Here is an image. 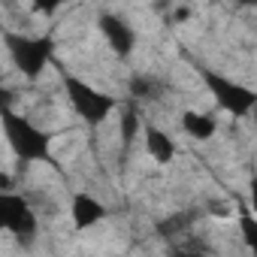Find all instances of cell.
<instances>
[{
	"instance_id": "cell-1",
	"label": "cell",
	"mask_w": 257,
	"mask_h": 257,
	"mask_svg": "<svg viewBox=\"0 0 257 257\" xmlns=\"http://www.w3.org/2000/svg\"><path fill=\"white\" fill-rule=\"evenodd\" d=\"M0 127L10 152L19 158V164H49L52 161V143L55 137L43 127H37L31 118H25L16 109L0 112Z\"/></svg>"
},
{
	"instance_id": "cell-2",
	"label": "cell",
	"mask_w": 257,
	"mask_h": 257,
	"mask_svg": "<svg viewBox=\"0 0 257 257\" xmlns=\"http://www.w3.org/2000/svg\"><path fill=\"white\" fill-rule=\"evenodd\" d=\"M4 46H7L10 61L16 64V70L25 79H40V73L52 64L55 49H58L55 37L49 34L28 37V34H13V31H4Z\"/></svg>"
},
{
	"instance_id": "cell-3",
	"label": "cell",
	"mask_w": 257,
	"mask_h": 257,
	"mask_svg": "<svg viewBox=\"0 0 257 257\" xmlns=\"http://www.w3.org/2000/svg\"><path fill=\"white\" fill-rule=\"evenodd\" d=\"M64 91H67V100H70L73 112H76L85 124H91V127L103 124V121L118 109V100H115V97H109L106 91L94 88L91 82H85V79H79V76H73V73H64Z\"/></svg>"
},
{
	"instance_id": "cell-4",
	"label": "cell",
	"mask_w": 257,
	"mask_h": 257,
	"mask_svg": "<svg viewBox=\"0 0 257 257\" xmlns=\"http://www.w3.org/2000/svg\"><path fill=\"white\" fill-rule=\"evenodd\" d=\"M200 76H203V85L209 88V94L215 97V103H218L224 112H230L233 118L251 115V109H254V103H257L254 88H248V85H242V82H233L230 76L215 73V70H203Z\"/></svg>"
},
{
	"instance_id": "cell-5",
	"label": "cell",
	"mask_w": 257,
	"mask_h": 257,
	"mask_svg": "<svg viewBox=\"0 0 257 257\" xmlns=\"http://www.w3.org/2000/svg\"><path fill=\"white\" fill-rule=\"evenodd\" d=\"M0 230L13 233L16 239H34L37 233V212L31 203L16 191H0Z\"/></svg>"
},
{
	"instance_id": "cell-6",
	"label": "cell",
	"mask_w": 257,
	"mask_h": 257,
	"mask_svg": "<svg viewBox=\"0 0 257 257\" xmlns=\"http://www.w3.org/2000/svg\"><path fill=\"white\" fill-rule=\"evenodd\" d=\"M97 25H100L103 40L109 43V49H112L118 58H127V55L137 49V31L127 25L121 16H115V13H103V16L97 19Z\"/></svg>"
},
{
	"instance_id": "cell-7",
	"label": "cell",
	"mask_w": 257,
	"mask_h": 257,
	"mask_svg": "<svg viewBox=\"0 0 257 257\" xmlns=\"http://www.w3.org/2000/svg\"><path fill=\"white\" fill-rule=\"evenodd\" d=\"M70 218H73V227H76L79 233H85V230L97 227V224L106 218V206H103L97 197H91V194L79 191V194H73V203H70Z\"/></svg>"
},
{
	"instance_id": "cell-8",
	"label": "cell",
	"mask_w": 257,
	"mask_h": 257,
	"mask_svg": "<svg viewBox=\"0 0 257 257\" xmlns=\"http://www.w3.org/2000/svg\"><path fill=\"white\" fill-rule=\"evenodd\" d=\"M182 131H185L191 140H197V143H209V140L218 134V121H215V115H209V112L188 109V112H182Z\"/></svg>"
},
{
	"instance_id": "cell-9",
	"label": "cell",
	"mask_w": 257,
	"mask_h": 257,
	"mask_svg": "<svg viewBox=\"0 0 257 257\" xmlns=\"http://www.w3.org/2000/svg\"><path fill=\"white\" fill-rule=\"evenodd\" d=\"M146 152L152 155V161L170 164L176 158V143H173V137L167 131H161L155 124H146Z\"/></svg>"
},
{
	"instance_id": "cell-10",
	"label": "cell",
	"mask_w": 257,
	"mask_h": 257,
	"mask_svg": "<svg viewBox=\"0 0 257 257\" xmlns=\"http://www.w3.org/2000/svg\"><path fill=\"white\" fill-rule=\"evenodd\" d=\"M127 88H131V94L140 97V100H155V97L164 91V85H161L155 76H134Z\"/></svg>"
},
{
	"instance_id": "cell-11",
	"label": "cell",
	"mask_w": 257,
	"mask_h": 257,
	"mask_svg": "<svg viewBox=\"0 0 257 257\" xmlns=\"http://www.w3.org/2000/svg\"><path fill=\"white\" fill-rule=\"evenodd\" d=\"M137 131H140V115H137V109L131 106V109L124 112V118H121V140H124V143H134Z\"/></svg>"
},
{
	"instance_id": "cell-12",
	"label": "cell",
	"mask_w": 257,
	"mask_h": 257,
	"mask_svg": "<svg viewBox=\"0 0 257 257\" xmlns=\"http://www.w3.org/2000/svg\"><path fill=\"white\" fill-rule=\"evenodd\" d=\"M239 227H242V239H245V245L254 248V245H257V221L251 218V212H242Z\"/></svg>"
},
{
	"instance_id": "cell-13",
	"label": "cell",
	"mask_w": 257,
	"mask_h": 257,
	"mask_svg": "<svg viewBox=\"0 0 257 257\" xmlns=\"http://www.w3.org/2000/svg\"><path fill=\"white\" fill-rule=\"evenodd\" d=\"M13 100H16V94L7 88V85H0V112H7V109H13Z\"/></svg>"
},
{
	"instance_id": "cell-14",
	"label": "cell",
	"mask_w": 257,
	"mask_h": 257,
	"mask_svg": "<svg viewBox=\"0 0 257 257\" xmlns=\"http://www.w3.org/2000/svg\"><path fill=\"white\" fill-rule=\"evenodd\" d=\"M173 257H209L206 251H194V248H179V251H173Z\"/></svg>"
}]
</instances>
